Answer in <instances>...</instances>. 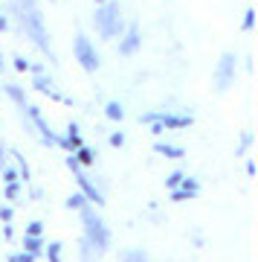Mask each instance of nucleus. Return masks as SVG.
<instances>
[{"label":"nucleus","instance_id":"nucleus-1","mask_svg":"<svg viewBox=\"0 0 258 262\" xmlns=\"http://www.w3.org/2000/svg\"><path fill=\"white\" fill-rule=\"evenodd\" d=\"M15 9H18L20 27L27 29L29 38H35V44L41 50H49V41H46V29H44V18L32 0H15Z\"/></svg>","mask_w":258,"mask_h":262},{"label":"nucleus","instance_id":"nucleus-2","mask_svg":"<svg viewBox=\"0 0 258 262\" xmlns=\"http://www.w3.org/2000/svg\"><path fill=\"white\" fill-rule=\"evenodd\" d=\"M96 27H99V32L105 38L116 35V32H119V6H116V3H108V6L96 15Z\"/></svg>","mask_w":258,"mask_h":262},{"label":"nucleus","instance_id":"nucleus-3","mask_svg":"<svg viewBox=\"0 0 258 262\" xmlns=\"http://www.w3.org/2000/svg\"><path fill=\"white\" fill-rule=\"evenodd\" d=\"M75 58H79L82 67H84V70H90V73L99 67V56H96V50L90 47V41H87L84 35L75 38Z\"/></svg>","mask_w":258,"mask_h":262},{"label":"nucleus","instance_id":"nucleus-4","mask_svg":"<svg viewBox=\"0 0 258 262\" xmlns=\"http://www.w3.org/2000/svg\"><path fill=\"white\" fill-rule=\"evenodd\" d=\"M84 225H87V236H90V242L96 248H105L108 245V230H105V225H101L90 210H84Z\"/></svg>","mask_w":258,"mask_h":262},{"label":"nucleus","instance_id":"nucleus-5","mask_svg":"<svg viewBox=\"0 0 258 262\" xmlns=\"http://www.w3.org/2000/svg\"><path fill=\"white\" fill-rule=\"evenodd\" d=\"M232 67H235V58L226 53V56L221 58V67H218V88H226L232 79Z\"/></svg>","mask_w":258,"mask_h":262},{"label":"nucleus","instance_id":"nucleus-6","mask_svg":"<svg viewBox=\"0 0 258 262\" xmlns=\"http://www.w3.org/2000/svg\"><path fill=\"white\" fill-rule=\"evenodd\" d=\"M137 44H139V32H137V27L131 29L128 32V41H125V44H122V53H125V56H131V53H134V50H137Z\"/></svg>","mask_w":258,"mask_h":262},{"label":"nucleus","instance_id":"nucleus-7","mask_svg":"<svg viewBox=\"0 0 258 262\" xmlns=\"http://www.w3.org/2000/svg\"><path fill=\"white\" fill-rule=\"evenodd\" d=\"M29 114H32V120H35V125H38V128L44 131V137H46V140H49V143H56V137H53V131L46 128V122H44V117H41V114H38L35 108H29Z\"/></svg>","mask_w":258,"mask_h":262},{"label":"nucleus","instance_id":"nucleus-8","mask_svg":"<svg viewBox=\"0 0 258 262\" xmlns=\"http://www.w3.org/2000/svg\"><path fill=\"white\" fill-rule=\"evenodd\" d=\"M79 184H82V187H84V192H87V195H90L93 201H96V204H101V195L96 192V187H90V181L84 178V175H79Z\"/></svg>","mask_w":258,"mask_h":262},{"label":"nucleus","instance_id":"nucleus-9","mask_svg":"<svg viewBox=\"0 0 258 262\" xmlns=\"http://www.w3.org/2000/svg\"><path fill=\"white\" fill-rule=\"evenodd\" d=\"M157 151L166 158H183V149H174V146H157Z\"/></svg>","mask_w":258,"mask_h":262},{"label":"nucleus","instance_id":"nucleus-10","mask_svg":"<svg viewBox=\"0 0 258 262\" xmlns=\"http://www.w3.org/2000/svg\"><path fill=\"white\" fill-rule=\"evenodd\" d=\"M108 117H111V120H122V117H125L122 105L119 102H111V105H108Z\"/></svg>","mask_w":258,"mask_h":262},{"label":"nucleus","instance_id":"nucleus-11","mask_svg":"<svg viewBox=\"0 0 258 262\" xmlns=\"http://www.w3.org/2000/svg\"><path fill=\"white\" fill-rule=\"evenodd\" d=\"M163 122L171 125V128H183V125H189V120H183V117H163Z\"/></svg>","mask_w":258,"mask_h":262},{"label":"nucleus","instance_id":"nucleus-12","mask_svg":"<svg viewBox=\"0 0 258 262\" xmlns=\"http://www.w3.org/2000/svg\"><path fill=\"white\" fill-rule=\"evenodd\" d=\"M79 160H82V163H93V151L90 149H79Z\"/></svg>","mask_w":258,"mask_h":262},{"label":"nucleus","instance_id":"nucleus-13","mask_svg":"<svg viewBox=\"0 0 258 262\" xmlns=\"http://www.w3.org/2000/svg\"><path fill=\"white\" fill-rule=\"evenodd\" d=\"M128 262H148V259H145L139 251H131V253H128Z\"/></svg>","mask_w":258,"mask_h":262},{"label":"nucleus","instance_id":"nucleus-14","mask_svg":"<svg viewBox=\"0 0 258 262\" xmlns=\"http://www.w3.org/2000/svg\"><path fill=\"white\" fill-rule=\"evenodd\" d=\"M252 15H255V12L249 9V12H247V18H244V29H252V20H255Z\"/></svg>","mask_w":258,"mask_h":262},{"label":"nucleus","instance_id":"nucleus-15","mask_svg":"<svg viewBox=\"0 0 258 262\" xmlns=\"http://www.w3.org/2000/svg\"><path fill=\"white\" fill-rule=\"evenodd\" d=\"M82 201H84L82 195H73V198H70V201H67V204H70V207H82Z\"/></svg>","mask_w":258,"mask_h":262},{"label":"nucleus","instance_id":"nucleus-16","mask_svg":"<svg viewBox=\"0 0 258 262\" xmlns=\"http://www.w3.org/2000/svg\"><path fill=\"white\" fill-rule=\"evenodd\" d=\"M111 143H113V146H122V143H125V137H122V134H113Z\"/></svg>","mask_w":258,"mask_h":262},{"label":"nucleus","instance_id":"nucleus-17","mask_svg":"<svg viewBox=\"0 0 258 262\" xmlns=\"http://www.w3.org/2000/svg\"><path fill=\"white\" fill-rule=\"evenodd\" d=\"M49 256H53V262H58V245H49Z\"/></svg>","mask_w":258,"mask_h":262},{"label":"nucleus","instance_id":"nucleus-18","mask_svg":"<svg viewBox=\"0 0 258 262\" xmlns=\"http://www.w3.org/2000/svg\"><path fill=\"white\" fill-rule=\"evenodd\" d=\"M12 262H32V253H27V256H12Z\"/></svg>","mask_w":258,"mask_h":262},{"label":"nucleus","instance_id":"nucleus-19","mask_svg":"<svg viewBox=\"0 0 258 262\" xmlns=\"http://www.w3.org/2000/svg\"><path fill=\"white\" fill-rule=\"evenodd\" d=\"M180 178H183V175H171V178H168V187H177V184H180Z\"/></svg>","mask_w":258,"mask_h":262},{"label":"nucleus","instance_id":"nucleus-20","mask_svg":"<svg viewBox=\"0 0 258 262\" xmlns=\"http://www.w3.org/2000/svg\"><path fill=\"white\" fill-rule=\"evenodd\" d=\"M15 67H18V70H27L29 64H27V61H23V58H15Z\"/></svg>","mask_w":258,"mask_h":262},{"label":"nucleus","instance_id":"nucleus-21","mask_svg":"<svg viewBox=\"0 0 258 262\" xmlns=\"http://www.w3.org/2000/svg\"><path fill=\"white\" fill-rule=\"evenodd\" d=\"M29 233L38 236V233H41V225H38V222H35V225H29Z\"/></svg>","mask_w":258,"mask_h":262},{"label":"nucleus","instance_id":"nucleus-22","mask_svg":"<svg viewBox=\"0 0 258 262\" xmlns=\"http://www.w3.org/2000/svg\"><path fill=\"white\" fill-rule=\"evenodd\" d=\"M27 248L29 251H38V239H27Z\"/></svg>","mask_w":258,"mask_h":262},{"label":"nucleus","instance_id":"nucleus-23","mask_svg":"<svg viewBox=\"0 0 258 262\" xmlns=\"http://www.w3.org/2000/svg\"><path fill=\"white\" fill-rule=\"evenodd\" d=\"M0 29H6V20H3V18H0Z\"/></svg>","mask_w":258,"mask_h":262},{"label":"nucleus","instance_id":"nucleus-24","mask_svg":"<svg viewBox=\"0 0 258 262\" xmlns=\"http://www.w3.org/2000/svg\"><path fill=\"white\" fill-rule=\"evenodd\" d=\"M0 70H3V58H0Z\"/></svg>","mask_w":258,"mask_h":262}]
</instances>
